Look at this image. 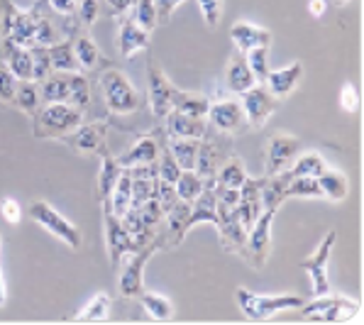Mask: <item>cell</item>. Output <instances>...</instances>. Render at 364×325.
<instances>
[{
  "label": "cell",
  "instance_id": "6da1fadb",
  "mask_svg": "<svg viewBox=\"0 0 364 325\" xmlns=\"http://www.w3.org/2000/svg\"><path fill=\"white\" fill-rule=\"evenodd\" d=\"M83 122V110L69 103H44L32 115V134L39 139H61Z\"/></svg>",
  "mask_w": 364,
  "mask_h": 325
},
{
  "label": "cell",
  "instance_id": "7a4b0ae2",
  "mask_svg": "<svg viewBox=\"0 0 364 325\" xmlns=\"http://www.w3.org/2000/svg\"><path fill=\"white\" fill-rule=\"evenodd\" d=\"M103 223H105V243H108V257H110V265L113 267H120L122 260H125L130 252H137L142 250L144 245H149L156 235L152 230L142 235H130L125 228H122L120 218L113 215L110 211L103 208Z\"/></svg>",
  "mask_w": 364,
  "mask_h": 325
},
{
  "label": "cell",
  "instance_id": "3957f363",
  "mask_svg": "<svg viewBox=\"0 0 364 325\" xmlns=\"http://www.w3.org/2000/svg\"><path fill=\"white\" fill-rule=\"evenodd\" d=\"M100 88H103L105 105L113 115H130L139 108V91L122 71L108 66L100 76Z\"/></svg>",
  "mask_w": 364,
  "mask_h": 325
},
{
  "label": "cell",
  "instance_id": "277c9868",
  "mask_svg": "<svg viewBox=\"0 0 364 325\" xmlns=\"http://www.w3.org/2000/svg\"><path fill=\"white\" fill-rule=\"evenodd\" d=\"M301 316L318 323H350L360 316V304L343 296H316L313 304H304L299 308Z\"/></svg>",
  "mask_w": 364,
  "mask_h": 325
},
{
  "label": "cell",
  "instance_id": "5b68a950",
  "mask_svg": "<svg viewBox=\"0 0 364 325\" xmlns=\"http://www.w3.org/2000/svg\"><path fill=\"white\" fill-rule=\"evenodd\" d=\"M235 299H237L240 311L247 318H255V321H264V318H272L274 313L279 311H291V308H301L306 304L301 296H257L247 289H237L235 291Z\"/></svg>",
  "mask_w": 364,
  "mask_h": 325
},
{
  "label": "cell",
  "instance_id": "8992f818",
  "mask_svg": "<svg viewBox=\"0 0 364 325\" xmlns=\"http://www.w3.org/2000/svg\"><path fill=\"white\" fill-rule=\"evenodd\" d=\"M30 218L39 228L47 230L49 235H54L57 240H61L66 247H71V250L81 247L83 238H81V233H78V228L74 223L66 220L57 208H52L47 201H35V203L30 206Z\"/></svg>",
  "mask_w": 364,
  "mask_h": 325
},
{
  "label": "cell",
  "instance_id": "52a82bcc",
  "mask_svg": "<svg viewBox=\"0 0 364 325\" xmlns=\"http://www.w3.org/2000/svg\"><path fill=\"white\" fill-rule=\"evenodd\" d=\"M159 238H154L149 245H144L142 250L137 252H130V255L125 257V265L120 272V282H117V287H120V296H125V299H137L139 294L144 291V282H142V274H144V267H147V262L152 260V255L156 250H159Z\"/></svg>",
  "mask_w": 364,
  "mask_h": 325
},
{
  "label": "cell",
  "instance_id": "ba28073f",
  "mask_svg": "<svg viewBox=\"0 0 364 325\" xmlns=\"http://www.w3.org/2000/svg\"><path fill=\"white\" fill-rule=\"evenodd\" d=\"M274 218H277V211H264L259 218H257V223L250 228V233H247L245 260H247L255 269H264V265L269 262V255H272Z\"/></svg>",
  "mask_w": 364,
  "mask_h": 325
},
{
  "label": "cell",
  "instance_id": "9c48e42d",
  "mask_svg": "<svg viewBox=\"0 0 364 325\" xmlns=\"http://www.w3.org/2000/svg\"><path fill=\"white\" fill-rule=\"evenodd\" d=\"M277 103L279 98H274L272 93H269V88L264 83H257V86H252L250 91L242 93V110H245V117H247V125L252 130H259V127L267 125V120L274 115V110H277Z\"/></svg>",
  "mask_w": 364,
  "mask_h": 325
},
{
  "label": "cell",
  "instance_id": "30bf717a",
  "mask_svg": "<svg viewBox=\"0 0 364 325\" xmlns=\"http://www.w3.org/2000/svg\"><path fill=\"white\" fill-rule=\"evenodd\" d=\"M335 240H338V233L330 230V233L323 238V243L318 245V250L313 252L308 260L301 262V267L311 274L313 279V294L316 296H326L330 294V282H328V262H330V255H333V247H335Z\"/></svg>",
  "mask_w": 364,
  "mask_h": 325
},
{
  "label": "cell",
  "instance_id": "8fae6325",
  "mask_svg": "<svg viewBox=\"0 0 364 325\" xmlns=\"http://www.w3.org/2000/svg\"><path fill=\"white\" fill-rule=\"evenodd\" d=\"M147 69H149L147 81H149V105H152V113L156 117H166L173 110V100H176L178 88L173 86L169 81V76H166L152 59H149Z\"/></svg>",
  "mask_w": 364,
  "mask_h": 325
},
{
  "label": "cell",
  "instance_id": "7c38bea8",
  "mask_svg": "<svg viewBox=\"0 0 364 325\" xmlns=\"http://www.w3.org/2000/svg\"><path fill=\"white\" fill-rule=\"evenodd\" d=\"M218 233H220L223 250L232 252V255L245 257V245H247V230L242 228L237 218L235 206H223L218 203Z\"/></svg>",
  "mask_w": 364,
  "mask_h": 325
},
{
  "label": "cell",
  "instance_id": "4fadbf2b",
  "mask_svg": "<svg viewBox=\"0 0 364 325\" xmlns=\"http://www.w3.org/2000/svg\"><path fill=\"white\" fill-rule=\"evenodd\" d=\"M301 147L304 142L294 134H272L267 144V176L287 171V166H291V161L299 156Z\"/></svg>",
  "mask_w": 364,
  "mask_h": 325
},
{
  "label": "cell",
  "instance_id": "5bb4252c",
  "mask_svg": "<svg viewBox=\"0 0 364 325\" xmlns=\"http://www.w3.org/2000/svg\"><path fill=\"white\" fill-rule=\"evenodd\" d=\"M105 134L108 125L105 122H93V125H78L74 132L64 134V142L78 154H103L105 152Z\"/></svg>",
  "mask_w": 364,
  "mask_h": 325
},
{
  "label": "cell",
  "instance_id": "9a60e30c",
  "mask_svg": "<svg viewBox=\"0 0 364 325\" xmlns=\"http://www.w3.org/2000/svg\"><path fill=\"white\" fill-rule=\"evenodd\" d=\"M262 183H264V179H245L242 186H240V201L237 206H235V211H237V218L240 223H242V228L250 233V228L257 223V218L264 213L262 208Z\"/></svg>",
  "mask_w": 364,
  "mask_h": 325
},
{
  "label": "cell",
  "instance_id": "2e32d148",
  "mask_svg": "<svg viewBox=\"0 0 364 325\" xmlns=\"http://www.w3.org/2000/svg\"><path fill=\"white\" fill-rule=\"evenodd\" d=\"M208 120L223 134L242 132L247 127V117H245V110L237 100H218V103H210Z\"/></svg>",
  "mask_w": 364,
  "mask_h": 325
},
{
  "label": "cell",
  "instance_id": "e0dca14e",
  "mask_svg": "<svg viewBox=\"0 0 364 325\" xmlns=\"http://www.w3.org/2000/svg\"><path fill=\"white\" fill-rule=\"evenodd\" d=\"M223 149H225V142H220V139H210L208 134L203 137V142H198V154H196L193 171L198 174L203 181L215 179V171L220 169V164L225 161Z\"/></svg>",
  "mask_w": 364,
  "mask_h": 325
},
{
  "label": "cell",
  "instance_id": "ac0fdd59",
  "mask_svg": "<svg viewBox=\"0 0 364 325\" xmlns=\"http://www.w3.org/2000/svg\"><path fill=\"white\" fill-rule=\"evenodd\" d=\"M230 37H232L235 47H237V52H242V54H247L257 47H272V39H274L272 32L264 30V27H257L245 20L235 22L230 27Z\"/></svg>",
  "mask_w": 364,
  "mask_h": 325
},
{
  "label": "cell",
  "instance_id": "d6986e66",
  "mask_svg": "<svg viewBox=\"0 0 364 325\" xmlns=\"http://www.w3.org/2000/svg\"><path fill=\"white\" fill-rule=\"evenodd\" d=\"M149 49V32L134 22V18H127L120 22V32H117V52L122 57H134L137 52Z\"/></svg>",
  "mask_w": 364,
  "mask_h": 325
},
{
  "label": "cell",
  "instance_id": "ffe728a7",
  "mask_svg": "<svg viewBox=\"0 0 364 325\" xmlns=\"http://www.w3.org/2000/svg\"><path fill=\"white\" fill-rule=\"evenodd\" d=\"M301 76H304V64L301 61H294L287 69L279 71H269L264 86L269 88L274 98H287L296 91V86L301 83Z\"/></svg>",
  "mask_w": 364,
  "mask_h": 325
},
{
  "label": "cell",
  "instance_id": "44dd1931",
  "mask_svg": "<svg viewBox=\"0 0 364 325\" xmlns=\"http://www.w3.org/2000/svg\"><path fill=\"white\" fill-rule=\"evenodd\" d=\"M166 134H171V137L203 139L208 134V125L203 122V117H193L186 113H178V110H171L166 115Z\"/></svg>",
  "mask_w": 364,
  "mask_h": 325
},
{
  "label": "cell",
  "instance_id": "7402d4cb",
  "mask_svg": "<svg viewBox=\"0 0 364 325\" xmlns=\"http://www.w3.org/2000/svg\"><path fill=\"white\" fill-rule=\"evenodd\" d=\"M159 152H161L159 137L156 134H144V137L137 139V144H134L130 152L117 156V161H120L122 169H130V166L137 164H154L159 159Z\"/></svg>",
  "mask_w": 364,
  "mask_h": 325
},
{
  "label": "cell",
  "instance_id": "603a6c76",
  "mask_svg": "<svg viewBox=\"0 0 364 325\" xmlns=\"http://www.w3.org/2000/svg\"><path fill=\"white\" fill-rule=\"evenodd\" d=\"M291 181V171H279L272 176H264L262 183V208L264 211H279V206L287 201V186Z\"/></svg>",
  "mask_w": 364,
  "mask_h": 325
},
{
  "label": "cell",
  "instance_id": "cb8c5ba5",
  "mask_svg": "<svg viewBox=\"0 0 364 325\" xmlns=\"http://www.w3.org/2000/svg\"><path fill=\"white\" fill-rule=\"evenodd\" d=\"M228 86H230V91H235L237 96H242L252 86H257V78L252 74L247 57H245L242 52H235L230 64H228Z\"/></svg>",
  "mask_w": 364,
  "mask_h": 325
},
{
  "label": "cell",
  "instance_id": "d4e9b609",
  "mask_svg": "<svg viewBox=\"0 0 364 325\" xmlns=\"http://www.w3.org/2000/svg\"><path fill=\"white\" fill-rule=\"evenodd\" d=\"M3 57H5V66L18 78H32L30 47H20L13 39H3Z\"/></svg>",
  "mask_w": 364,
  "mask_h": 325
},
{
  "label": "cell",
  "instance_id": "484cf974",
  "mask_svg": "<svg viewBox=\"0 0 364 325\" xmlns=\"http://www.w3.org/2000/svg\"><path fill=\"white\" fill-rule=\"evenodd\" d=\"M69 74H59L52 71L47 78L39 81V96L42 103H69Z\"/></svg>",
  "mask_w": 364,
  "mask_h": 325
},
{
  "label": "cell",
  "instance_id": "4316f807",
  "mask_svg": "<svg viewBox=\"0 0 364 325\" xmlns=\"http://www.w3.org/2000/svg\"><path fill=\"white\" fill-rule=\"evenodd\" d=\"M49 61H52V71H59V74H78L81 71L71 39H59L57 44H52L49 47Z\"/></svg>",
  "mask_w": 364,
  "mask_h": 325
},
{
  "label": "cell",
  "instance_id": "83f0119b",
  "mask_svg": "<svg viewBox=\"0 0 364 325\" xmlns=\"http://www.w3.org/2000/svg\"><path fill=\"white\" fill-rule=\"evenodd\" d=\"M130 198H132V176L127 174V169H122L120 179H117V183L113 188V193H110V198L103 201V208L120 218L122 213L130 208Z\"/></svg>",
  "mask_w": 364,
  "mask_h": 325
},
{
  "label": "cell",
  "instance_id": "f1b7e54d",
  "mask_svg": "<svg viewBox=\"0 0 364 325\" xmlns=\"http://www.w3.org/2000/svg\"><path fill=\"white\" fill-rule=\"evenodd\" d=\"M13 103L18 105L25 115H35L39 108H42V96H39V83L32 81V78H20L18 88H15V98Z\"/></svg>",
  "mask_w": 364,
  "mask_h": 325
},
{
  "label": "cell",
  "instance_id": "f546056e",
  "mask_svg": "<svg viewBox=\"0 0 364 325\" xmlns=\"http://www.w3.org/2000/svg\"><path fill=\"white\" fill-rule=\"evenodd\" d=\"M318 186L323 191V198L335 201V203H340V201H345L350 196V181H347V176L333 169H326L318 176Z\"/></svg>",
  "mask_w": 364,
  "mask_h": 325
},
{
  "label": "cell",
  "instance_id": "4dcf8cb0",
  "mask_svg": "<svg viewBox=\"0 0 364 325\" xmlns=\"http://www.w3.org/2000/svg\"><path fill=\"white\" fill-rule=\"evenodd\" d=\"M74 54H76V61H78V66H81V71H96L98 66L103 64V54H100L98 44L86 35L74 39Z\"/></svg>",
  "mask_w": 364,
  "mask_h": 325
},
{
  "label": "cell",
  "instance_id": "1f68e13d",
  "mask_svg": "<svg viewBox=\"0 0 364 325\" xmlns=\"http://www.w3.org/2000/svg\"><path fill=\"white\" fill-rule=\"evenodd\" d=\"M169 137V152L171 156L176 159V164L181 166V169H193L196 166V154H198V142L200 139H188V137H171V134H166Z\"/></svg>",
  "mask_w": 364,
  "mask_h": 325
},
{
  "label": "cell",
  "instance_id": "d6a6232c",
  "mask_svg": "<svg viewBox=\"0 0 364 325\" xmlns=\"http://www.w3.org/2000/svg\"><path fill=\"white\" fill-rule=\"evenodd\" d=\"M100 156H103V166H100V176H98V198L108 201L117 179H120V174H122V166H120V161H117L115 156H110L108 152H103Z\"/></svg>",
  "mask_w": 364,
  "mask_h": 325
},
{
  "label": "cell",
  "instance_id": "836d02e7",
  "mask_svg": "<svg viewBox=\"0 0 364 325\" xmlns=\"http://www.w3.org/2000/svg\"><path fill=\"white\" fill-rule=\"evenodd\" d=\"M188 213H191V203H186V201H178V203L164 215V218H169V233H171L169 245H181L183 238L188 235V228H186Z\"/></svg>",
  "mask_w": 364,
  "mask_h": 325
},
{
  "label": "cell",
  "instance_id": "e575fe53",
  "mask_svg": "<svg viewBox=\"0 0 364 325\" xmlns=\"http://www.w3.org/2000/svg\"><path fill=\"white\" fill-rule=\"evenodd\" d=\"M137 299L154 321H169V318H173V304L166 296L152 294V291H142Z\"/></svg>",
  "mask_w": 364,
  "mask_h": 325
},
{
  "label": "cell",
  "instance_id": "d590c367",
  "mask_svg": "<svg viewBox=\"0 0 364 325\" xmlns=\"http://www.w3.org/2000/svg\"><path fill=\"white\" fill-rule=\"evenodd\" d=\"M245 179H247V174H245V166L237 156H228L215 174V181L223 183V186H228V188H240Z\"/></svg>",
  "mask_w": 364,
  "mask_h": 325
},
{
  "label": "cell",
  "instance_id": "8d00e7d4",
  "mask_svg": "<svg viewBox=\"0 0 364 325\" xmlns=\"http://www.w3.org/2000/svg\"><path fill=\"white\" fill-rule=\"evenodd\" d=\"M208 108H210L208 98L196 96V93H188V91H178L176 100H173V110L193 115V117H205L208 115Z\"/></svg>",
  "mask_w": 364,
  "mask_h": 325
},
{
  "label": "cell",
  "instance_id": "74e56055",
  "mask_svg": "<svg viewBox=\"0 0 364 325\" xmlns=\"http://www.w3.org/2000/svg\"><path fill=\"white\" fill-rule=\"evenodd\" d=\"M173 188H176L178 198L186 201V203H191L196 196H198L205 188V181L193 169H183L181 174H178V179H176V183H173Z\"/></svg>",
  "mask_w": 364,
  "mask_h": 325
},
{
  "label": "cell",
  "instance_id": "f35d334b",
  "mask_svg": "<svg viewBox=\"0 0 364 325\" xmlns=\"http://www.w3.org/2000/svg\"><path fill=\"white\" fill-rule=\"evenodd\" d=\"M69 105H74L78 110H86L91 105V83L83 76V71L78 74H69Z\"/></svg>",
  "mask_w": 364,
  "mask_h": 325
},
{
  "label": "cell",
  "instance_id": "ab89813d",
  "mask_svg": "<svg viewBox=\"0 0 364 325\" xmlns=\"http://www.w3.org/2000/svg\"><path fill=\"white\" fill-rule=\"evenodd\" d=\"M328 169V164H326V159H323L321 154H316V152H308V154H301L299 159L294 161V166H291V176H313V179H318L323 171Z\"/></svg>",
  "mask_w": 364,
  "mask_h": 325
},
{
  "label": "cell",
  "instance_id": "60d3db41",
  "mask_svg": "<svg viewBox=\"0 0 364 325\" xmlns=\"http://www.w3.org/2000/svg\"><path fill=\"white\" fill-rule=\"evenodd\" d=\"M110 306H113V299H110L105 291H98V294L88 301V306L76 316V321H105V318L110 316Z\"/></svg>",
  "mask_w": 364,
  "mask_h": 325
},
{
  "label": "cell",
  "instance_id": "b9f144b4",
  "mask_svg": "<svg viewBox=\"0 0 364 325\" xmlns=\"http://www.w3.org/2000/svg\"><path fill=\"white\" fill-rule=\"evenodd\" d=\"M287 198H323L318 179L313 176H291L287 186Z\"/></svg>",
  "mask_w": 364,
  "mask_h": 325
},
{
  "label": "cell",
  "instance_id": "7bdbcfd3",
  "mask_svg": "<svg viewBox=\"0 0 364 325\" xmlns=\"http://www.w3.org/2000/svg\"><path fill=\"white\" fill-rule=\"evenodd\" d=\"M30 57H32V81H42L52 74V61H49V47H39L32 44L30 47Z\"/></svg>",
  "mask_w": 364,
  "mask_h": 325
},
{
  "label": "cell",
  "instance_id": "ee69618b",
  "mask_svg": "<svg viewBox=\"0 0 364 325\" xmlns=\"http://www.w3.org/2000/svg\"><path fill=\"white\" fill-rule=\"evenodd\" d=\"M134 5V22H137L142 30L152 32L159 20H156V8H154V0H132Z\"/></svg>",
  "mask_w": 364,
  "mask_h": 325
},
{
  "label": "cell",
  "instance_id": "f6af8a7d",
  "mask_svg": "<svg viewBox=\"0 0 364 325\" xmlns=\"http://www.w3.org/2000/svg\"><path fill=\"white\" fill-rule=\"evenodd\" d=\"M247 57V64H250V69H252V74H255L257 78V83H264L267 81V76H269V47H257V49H252V52L245 54Z\"/></svg>",
  "mask_w": 364,
  "mask_h": 325
},
{
  "label": "cell",
  "instance_id": "bcb514c9",
  "mask_svg": "<svg viewBox=\"0 0 364 325\" xmlns=\"http://www.w3.org/2000/svg\"><path fill=\"white\" fill-rule=\"evenodd\" d=\"M156 179H159V176H156ZM156 179H132L130 208H139V206L147 203L152 196H156Z\"/></svg>",
  "mask_w": 364,
  "mask_h": 325
},
{
  "label": "cell",
  "instance_id": "7dc6e473",
  "mask_svg": "<svg viewBox=\"0 0 364 325\" xmlns=\"http://www.w3.org/2000/svg\"><path fill=\"white\" fill-rule=\"evenodd\" d=\"M61 39L59 27L54 25L49 18H37V30H35V44L39 47H52Z\"/></svg>",
  "mask_w": 364,
  "mask_h": 325
},
{
  "label": "cell",
  "instance_id": "c3c4849f",
  "mask_svg": "<svg viewBox=\"0 0 364 325\" xmlns=\"http://www.w3.org/2000/svg\"><path fill=\"white\" fill-rule=\"evenodd\" d=\"M183 169L176 164V159L171 156V152L166 147H161L159 152V159H156V174H159V179H164V181L169 183H176L178 174H181Z\"/></svg>",
  "mask_w": 364,
  "mask_h": 325
},
{
  "label": "cell",
  "instance_id": "681fc988",
  "mask_svg": "<svg viewBox=\"0 0 364 325\" xmlns=\"http://www.w3.org/2000/svg\"><path fill=\"white\" fill-rule=\"evenodd\" d=\"M137 211H139V215H142V220L147 228H156L161 220H164V208H161V203H159L156 196H152V198H149L147 203L139 206Z\"/></svg>",
  "mask_w": 364,
  "mask_h": 325
},
{
  "label": "cell",
  "instance_id": "f907efd6",
  "mask_svg": "<svg viewBox=\"0 0 364 325\" xmlns=\"http://www.w3.org/2000/svg\"><path fill=\"white\" fill-rule=\"evenodd\" d=\"M18 81L20 78L15 76L8 66H0V103H13Z\"/></svg>",
  "mask_w": 364,
  "mask_h": 325
},
{
  "label": "cell",
  "instance_id": "816d5d0a",
  "mask_svg": "<svg viewBox=\"0 0 364 325\" xmlns=\"http://www.w3.org/2000/svg\"><path fill=\"white\" fill-rule=\"evenodd\" d=\"M198 8L210 30H215L223 20V0H198Z\"/></svg>",
  "mask_w": 364,
  "mask_h": 325
},
{
  "label": "cell",
  "instance_id": "f5cc1de1",
  "mask_svg": "<svg viewBox=\"0 0 364 325\" xmlns=\"http://www.w3.org/2000/svg\"><path fill=\"white\" fill-rule=\"evenodd\" d=\"M156 198H159L161 208H164V215L178 203V201H181L176 193V188H173V183L164 181V179H156Z\"/></svg>",
  "mask_w": 364,
  "mask_h": 325
},
{
  "label": "cell",
  "instance_id": "db71d44e",
  "mask_svg": "<svg viewBox=\"0 0 364 325\" xmlns=\"http://www.w3.org/2000/svg\"><path fill=\"white\" fill-rule=\"evenodd\" d=\"M76 13L83 25H93L100 15V0H78Z\"/></svg>",
  "mask_w": 364,
  "mask_h": 325
},
{
  "label": "cell",
  "instance_id": "11a10c76",
  "mask_svg": "<svg viewBox=\"0 0 364 325\" xmlns=\"http://www.w3.org/2000/svg\"><path fill=\"white\" fill-rule=\"evenodd\" d=\"M0 215H3L5 223H10V225H20L22 208H20V203L13 198V196H5V198L0 201Z\"/></svg>",
  "mask_w": 364,
  "mask_h": 325
},
{
  "label": "cell",
  "instance_id": "9f6ffc18",
  "mask_svg": "<svg viewBox=\"0 0 364 325\" xmlns=\"http://www.w3.org/2000/svg\"><path fill=\"white\" fill-rule=\"evenodd\" d=\"M340 108L345 113H355L360 108V93H357V88L352 83H345L343 91H340Z\"/></svg>",
  "mask_w": 364,
  "mask_h": 325
},
{
  "label": "cell",
  "instance_id": "6f0895ef",
  "mask_svg": "<svg viewBox=\"0 0 364 325\" xmlns=\"http://www.w3.org/2000/svg\"><path fill=\"white\" fill-rule=\"evenodd\" d=\"M183 0H154V8H156V20L159 22H166L171 18L173 10L181 5Z\"/></svg>",
  "mask_w": 364,
  "mask_h": 325
},
{
  "label": "cell",
  "instance_id": "680465c9",
  "mask_svg": "<svg viewBox=\"0 0 364 325\" xmlns=\"http://www.w3.org/2000/svg\"><path fill=\"white\" fill-rule=\"evenodd\" d=\"M49 5H52L59 15H71V13H76L78 0H49Z\"/></svg>",
  "mask_w": 364,
  "mask_h": 325
},
{
  "label": "cell",
  "instance_id": "91938a15",
  "mask_svg": "<svg viewBox=\"0 0 364 325\" xmlns=\"http://www.w3.org/2000/svg\"><path fill=\"white\" fill-rule=\"evenodd\" d=\"M105 3H108V8L113 10L115 15H122L132 5V0H105Z\"/></svg>",
  "mask_w": 364,
  "mask_h": 325
},
{
  "label": "cell",
  "instance_id": "94428289",
  "mask_svg": "<svg viewBox=\"0 0 364 325\" xmlns=\"http://www.w3.org/2000/svg\"><path fill=\"white\" fill-rule=\"evenodd\" d=\"M308 10H311L313 18H321L326 13V0H308Z\"/></svg>",
  "mask_w": 364,
  "mask_h": 325
},
{
  "label": "cell",
  "instance_id": "6125c7cd",
  "mask_svg": "<svg viewBox=\"0 0 364 325\" xmlns=\"http://www.w3.org/2000/svg\"><path fill=\"white\" fill-rule=\"evenodd\" d=\"M5 301H8V289H5L3 272H0V306H5Z\"/></svg>",
  "mask_w": 364,
  "mask_h": 325
},
{
  "label": "cell",
  "instance_id": "be15d7a7",
  "mask_svg": "<svg viewBox=\"0 0 364 325\" xmlns=\"http://www.w3.org/2000/svg\"><path fill=\"white\" fill-rule=\"evenodd\" d=\"M338 3H347V0H338Z\"/></svg>",
  "mask_w": 364,
  "mask_h": 325
},
{
  "label": "cell",
  "instance_id": "e7e4bbea",
  "mask_svg": "<svg viewBox=\"0 0 364 325\" xmlns=\"http://www.w3.org/2000/svg\"><path fill=\"white\" fill-rule=\"evenodd\" d=\"M0 243H3V240H0Z\"/></svg>",
  "mask_w": 364,
  "mask_h": 325
}]
</instances>
